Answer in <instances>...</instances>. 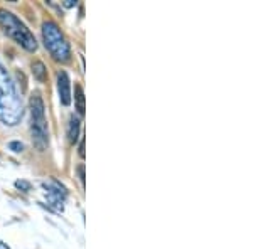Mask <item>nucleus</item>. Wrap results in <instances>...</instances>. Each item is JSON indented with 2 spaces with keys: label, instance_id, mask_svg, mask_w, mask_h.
I'll return each instance as SVG.
<instances>
[{
  "label": "nucleus",
  "instance_id": "f257e3e1",
  "mask_svg": "<svg viewBox=\"0 0 253 249\" xmlns=\"http://www.w3.org/2000/svg\"><path fill=\"white\" fill-rule=\"evenodd\" d=\"M0 27L3 29L9 37H12L17 44H20L26 51L34 52L38 49V42H36L34 34L27 29V26L20 19L15 17L12 12L0 9Z\"/></svg>",
  "mask_w": 253,
  "mask_h": 249
},
{
  "label": "nucleus",
  "instance_id": "f03ea898",
  "mask_svg": "<svg viewBox=\"0 0 253 249\" xmlns=\"http://www.w3.org/2000/svg\"><path fill=\"white\" fill-rule=\"evenodd\" d=\"M29 108H31V133L34 145L42 152L47 146L49 140V132H47V120H46V106H44L42 98L38 91L32 93L29 100Z\"/></svg>",
  "mask_w": 253,
  "mask_h": 249
},
{
  "label": "nucleus",
  "instance_id": "7ed1b4c3",
  "mask_svg": "<svg viewBox=\"0 0 253 249\" xmlns=\"http://www.w3.org/2000/svg\"><path fill=\"white\" fill-rule=\"evenodd\" d=\"M42 39L46 44V49L51 52V56L56 61L61 63H68L71 59V47L69 42L64 37V34L61 32L59 26L52 20H46L42 22Z\"/></svg>",
  "mask_w": 253,
  "mask_h": 249
},
{
  "label": "nucleus",
  "instance_id": "20e7f679",
  "mask_svg": "<svg viewBox=\"0 0 253 249\" xmlns=\"http://www.w3.org/2000/svg\"><path fill=\"white\" fill-rule=\"evenodd\" d=\"M22 101L15 84H10L5 91L0 93V121L9 126H15L22 120Z\"/></svg>",
  "mask_w": 253,
  "mask_h": 249
},
{
  "label": "nucleus",
  "instance_id": "39448f33",
  "mask_svg": "<svg viewBox=\"0 0 253 249\" xmlns=\"http://www.w3.org/2000/svg\"><path fill=\"white\" fill-rule=\"evenodd\" d=\"M58 91H59V100L64 106L71 105V81L66 71L58 72Z\"/></svg>",
  "mask_w": 253,
  "mask_h": 249
},
{
  "label": "nucleus",
  "instance_id": "423d86ee",
  "mask_svg": "<svg viewBox=\"0 0 253 249\" xmlns=\"http://www.w3.org/2000/svg\"><path fill=\"white\" fill-rule=\"evenodd\" d=\"M44 189H47L49 202H51L52 206H56L58 211H63V202H64V197H66V192H64L63 187L58 185V183H54V187L44 185Z\"/></svg>",
  "mask_w": 253,
  "mask_h": 249
},
{
  "label": "nucleus",
  "instance_id": "0eeeda50",
  "mask_svg": "<svg viewBox=\"0 0 253 249\" xmlns=\"http://www.w3.org/2000/svg\"><path fill=\"white\" fill-rule=\"evenodd\" d=\"M78 135H80V120L73 115L69 118V125H68V140L69 143L75 145L76 140H78Z\"/></svg>",
  "mask_w": 253,
  "mask_h": 249
},
{
  "label": "nucleus",
  "instance_id": "6e6552de",
  "mask_svg": "<svg viewBox=\"0 0 253 249\" xmlns=\"http://www.w3.org/2000/svg\"><path fill=\"white\" fill-rule=\"evenodd\" d=\"M32 74H34V77L39 81V83H44V81H46L47 69L44 66L42 61H34V63H32Z\"/></svg>",
  "mask_w": 253,
  "mask_h": 249
},
{
  "label": "nucleus",
  "instance_id": "1a4fd4ad",
  "mask_svg": "<svg viewBox=\"0 0 253 249\" xmlns=\"http://www.w3.org/2000/svg\"><path fill=\"white\" fill-rule=\"evenodd\" d=\"M75 103H76V109H78V113L81 116L84 115V109H86V106H84V93H83V88L80 86V84H76L75 86Z\"/></svg>",
  "mask_w": 253,
  "mask_h": 249
},
{
  "label": "nucleus",
  "instance_id": "9d476101",
  "mask_svg": "<svg viewBox=\"0 0 253 249\" xmlns=\"http://www.w3.org/2000/svg\"><path fill=\"white\" fill-rule=\"evenodd\" d=\"M10 84H14L12 83V79L9 77V74H7V71H5V68L0 64V93H3L7 88L10 86Z\"/></svg>",
  "mask_w": 253,
  "mask_h": 249
},
{
  "label": "nucleus",
  "instance_id": "9b49d317",
  "mask_svg": "<svg viewBox=\"0 0 253 249\" xmlns=\"http://www.w3.org/2000/svg\"><path fill=\"white\" fill-rule=\"evenodd\" d=\"M9 148L12 150V152L19 153V152H22V150H24V145L20 143V142H10V143H9Z\"/></svg>",
  "mask_w": 253,
  "mask_h": 249
},
{
  "label": "nucleus",
  "instance_id": "f8f14e48",
  "mask_svg": "<svg viewBox=\"0 0 253 249\" xmlns=\"http://www.w3.org/2000/svg\"><path fill=\"white\" fill-rule=\"evenodd\" d=\"M15 187H17V189H22L24 192L31 190V183L26 182V180H17V182H15Z\"/></svg>",
  "mask_w": 253,
  "mask_h": 249
},
{
  "label": "nucleus",
  "instance_id": "ddd939ff",
  "mask_svg": "<svg viewBox=\"0 0 253 249\" xmlns=\"http://www.w3.org/2000/svg\"><path fill=\"white\" fill-rule=\"evenodd\" d=\"M78 174H80V180L84 185V163H80L78 165Z\"/></svg>",
  "mask_w": 253,
  "mask_h": 249
},
{
  "label": "nucleus",
  "instance_id": "4468645a",
  "mask_svg": "<svg viewBox=\"0 0 253 249\" xmlns=\"http://www.w3.org/2000/svg\"><path fill=\"white\" fill-rule=\"evenodd\" d=\"M84 155H86V152H84V138H83V140H81V143H80V157L84 158Z\"/></svg>",
  "mask_w": 253,
  "mask_h": 249
},
{
  "label": "nucleus",
  "instance_id": "2eb2a0df",
  "mask_svg": "<svg viewBox=\"0 0 253 249\" xmlns=\"http://www.w3.org/2000/svg\"><path fill=\"white\" fill-rule=\"evenodd\" d=\"M63 5H64V7H68V9H69V7H75V5H76V2H75V0H64Z\"/></svg>",
  "mask_w": 253,
  "mask_h": 249
},
{
  "label": "nucleus",
  "instance_id": "dca6fc26",
  "mask_svg": "<svg viewBox=\"0 0 253 249\" xmlns=\"http://www.w3.org/2000/svg\"><path fill=\"white\" fill-rule=\"evenodd\" d=\"M0 249H9V248H5L3 246V243H0Z\"/></svg>",
  "mask_w": 253,
  "mask_h": 249
}]
</instances>
